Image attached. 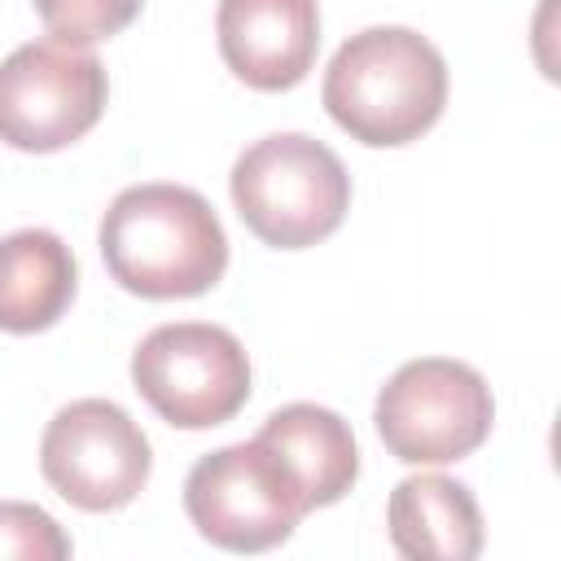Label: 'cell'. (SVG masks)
Here are the masks:
<instances>
[{
    "mask_svg": "<svg viewBox=\"0 0 561 561\" xmlns=\"http://www.w3.org/2000/svg\"><path fill=\"white\" fill-rule=\"evenodd\" d=\"M110 276L140 298L206 294L228 267V237L210 202L184 184H131L101 219Z\"/></svg>",
    "mask_w": 561,
    "mask_h": 561,
    "instance_id": "obj_1",
    "label": "cell"
},
{
    "mask_svg": "<svg viewBox=\"0 0 561 561\" xmlns=\"http://www.w3.org/2000/svg\"><path fill=\"white\" fill-rule=\"evenodd\" d=\"M324 110L359 145H408L430 131L447 105L443 53L408 26H368L351 35L324 70Z\"/></svg>",
    "mask_w": 561,
    "mask_h": 561,
    "instance_id": "obj_2",
    "label": "cell"
},
{
    "mask_svg": "<svg viewBox=\"0 0 561 561\" xmlns=\"http://www.w3.org/2000/svg\"><path fill=\"white\" fill-rule=\"evenodd\" d=\"M232 202L245 228L276 250H307L337 232L351 206L342 158L302 131L254 140L232 167Z\"/></svg>",
    "mask_w": 561,
    "mask_h": 561,
    "instance_id": "obj_3",
    "label": "cell"
},
{
    "mask_svg": "<svg viewBox=\"0 0 561 561\" xmlns=\"http://www.w3.org/2000/svg\"><path fill=\"white\" fill-rule=\"evenodd\" d=\"M184 513L202 539L228 552H267L294 535L307 495L289 465L259 438L202 456L184 478Z\"/></svg>",
    "mask_w": 561,
    "mask_h": 561,
    "instance_id": "obj_4",
    "label": "cell"
},
{
    "mask_svg": "<svg viewBox=\"0 0 561 561\" xmlns=\"http://www.w3.org/2000/svg\"><path fill=\"white\" fill-rule=\"evenodd\" d=\"M386 451L403 465H451L478 451L495 421L491 386L478 368L443 355L408 359L373 408Z\"/></svg>",
    "mask_w": 561,
    "mask_h": 561,
    "instance_id": "obj_5",
    "label": "cell"
},
{
    "mask_svg": "<svg viewBox=\"0 0 561 561\" xmlns=\"http://www.w3.org/2000/svg\"><path fill=\"white\" fill-rule=\"evenodd\" d=\"M131 381L167 425L210 430L245 408L250 359L228 329L180 320L140 337L131 355Z\"/></svg>",
    "mask_w": 561,
    "mask_h": 561,
    "instance_id": "obj_6",
    "label": "cell"
},
{
    "mask_svg": "<svg viewBox=\"0 0 561 561\" xmlns=\"http://www.w3.org/2000/svg\"><path fill=\"white\" fill-rule=\"evenodd\" d=\"M110 96L105 66L88 48L31 39L0 61V140L53 153L96 127Z\"/></svg>",
    "mask_w": 561,
    "mask_h": 561,
    "instance_id": "obj_7",
    "label": "cell"
},
{
    "mask_svg": "<svg viewBox=\"0 0 561 561\" xmlns=\"http://www.w3.org/2000/svg\"><path fill=\"white\" fill-rule=\"evenodd\" d=\"M39 469L48 486L83 513H110L140 495L153 469V451L145 430L110 399H75L66 403L44 438Z\"/></svg>",
    "mask_w": 561,
    "mask_h": 561,
    "instance_id": "obj_8",
    "label": "cell"
},
{
    "mask_svg": "<svg viewBox=\"0 0 561 561\" xmlns=\"http://www.w3.org/2000/svg\"><path fill=\"white\" fill-rule=\"evenodd\" d=\"M219 53L228 70L259 88L285 92L307 79L320 48L316 0H219Z\"/></svg>",
    "mask_w": 561,
    "mask_h": 561,
    "instance_id": "obj_9",
    "label": "cell"
},
{
    "mask_svg": "<svg viewBox=\"0 0 561 561\" xmlns=\"http://www.w3.org/2000/svg\"><path fill=\"white\" fill-rule=\"evenodd\" d=\"M390 543L412 561H473L482 552V508L465 482L443 473L403 478L390 491Z\"/></svg>",
    "mask_w": 561,
    "mask_h": 561,
    "instance_id": "obj_10",
    "label": "cell"
},
{
    "mask_svg": "<svg viewBox=\"0 0 561 561\" xmlns=\"http://www.w3.org/2000/svg\"><path fill=\"white\" fill-rule=\"evenodd\" d=\"M254 438L289 465V473L307 495V508L342 500L359 478V451H355L351 425L320 403L276 408Z\"/></svg>",
    "mask_w": 561,
    "mask_h": 561,
    "instance_id": "obj_11",
    "label": "cell"
},
{
    "mask_svg": "<svg viewBox=\"0 0 561 561\" xmlns=\"http://www.w3.org/2000/svg\"><path fill=\"white\" fill-rule=\"evenodd\" d=\"M75 298V254L48 228H22L0 241V329L39 333Z\"/></svg>",
    "mask_w": 561,
    "mask_h": 561,
    "instance_id": "obj_12",
    "label": "cell"
},
{
    "mask_svg": "<svg viewBox=\"0 0 561 561\" xmlns=\"http://www.w3.org/2000/svg\"><path fill=\"white\" fill-rule=\"evenodd\" d=\"M35 13L57 44L88 48L131 26L140 18V0H35Z\"/></svg>",
    "mask_w": 561,
    "mask_h": 561,
    "instance_id": "obj_13",
    "label": "cell"
},
{
    "mask_svg": "<svg viewBox=\"0 0 561 561\" xmlns=\"http://www.w3.org/2000/svg\"><path fill=\"white\" fill-rule=\"evenodd\" d=\"M61 561L70 557L66 530L35 504L0 500V561Z\"/></svg>",
    "mask_w": 561,
    "mask_h": 561,
    "instance_id": "obj_14",
    "label": "cell"
}]
</instances>
